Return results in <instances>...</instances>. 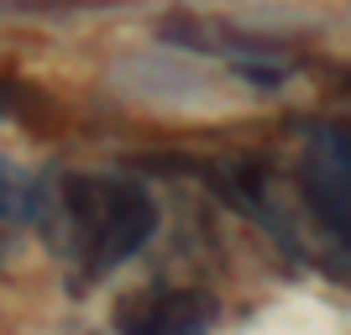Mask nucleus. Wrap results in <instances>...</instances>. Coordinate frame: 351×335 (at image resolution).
<instances>
[{
    "instance_id": "nucleus-1",
    "label": "nucleus",
    "mask_w": 351,
    "mask_h": 335,
    "mask_svg": "<svg viewBox=\"0 0 351 335\" xmlns=\"http://www.w3.org/2000/svg\"><path fill=\"white\" fill-rule=\"evenodd\" d=\"M37 220L47 231V247L58 251L73 273L95 277L116 273L158 231V204L142 184L110 173H69L53 189V199L37 204Z\"/></svg>"
},
{
    "instance_id": "nucleus-2",
    "label": "nucleus",
    "mask_w": 351,
    "mask_h": 335,
    "mask_svg": "<svg viewBox=\"0 0 351 335\" xmlns=\"http://www.w3.org/2000/svg\"><path fill=\"white\" fill-rule=\"evenodd\" d=\"M299 194L330 247L351 257V126H315L299 162Z\"/></svg>"
},
{
    "instance_id": "nucleus-3",
    "label": "nucleus",
    "mask_w": 351,
    "mask_h": 335,
    "mask_svg": "<svg viewBox=\"0 0 351 335\" xmlns=\"http://www.w3.org/2000/svg\"><path fill=\"white\" fill-rule=\"evenodd\" d=\"M116 325L121 330H158V335L205 330V325H215V299L189 288H158V293H142V299H126L116 309Z\"/></svg>"
},
{
    "instance_id": "nucleus-4",
    "label": "nucleus",
    "mask_w": 351,
    "mask_h": 335,
    "mask_svg": "<svg viewBox=\"0 0 351 335\" xmlns=\"http://www.w3.org/2000/svg\"><path fill=\"white\" fill-rule=\"evenodd\" d=\"M37 204H43V194H37V178L21 173L5 152H0V220H21V215H37Z\"/></svg>"
},
{
    "instance_id": "nucleus-5",
    "label": "nucleus",
    "mask_w": 351,
    "mask_h": 335,
    "mask_svg": "<svg viewBox=\"0 0 351 335\" xmlns=\"http://www.w3.org/2000/svg\"><path fill=\"white\" fill-rule=\"evenodd\" d=\"M341 89H351V69H341Z\"/></svg>"
}]
</instances>
